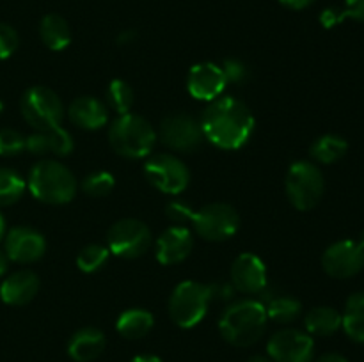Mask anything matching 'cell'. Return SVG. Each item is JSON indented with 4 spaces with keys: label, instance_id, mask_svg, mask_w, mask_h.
I'll use <instances>...</instances> for the list:
<instances>
[{
    "label": "cell",
    "instance_id": "1",
    "mask_svg": "<svg viewBox=\"0 0 364 362\" xmlns=\"http://www.w3.org/2000/svg\"><path fill=\"white\" fill-rule=\"evenodd\" d=\"M201 124L205 141L215 148L235 151L244 148L255 131V116L242 99L235 96H219L208 102L201 114Z\"/></svg>",
    "mask_w": 364,
    "mask_h": 362
},
{
    "label": "cell",
    "instance_id": "2",
    "mask_svg": "<svg viewBox=\"0 0 364 362\" xmlns=\"http://www.w3.org/2000/svg\"><path fill=\"white\" fill-rule=\"evenodd\" d=\"M267 309L259 298H244L224 309L219 332L233 346L247 348L258 343L267 330Z\"/></svg>",
    "mask_w": 364,
    "mask_h": 362
},
{
    "label": "cell",
    "instance_id": "3",
    "mask_svg": "<svg viewBox=\"0 0 364 362\" xmlns=\"http://www.w3.org/2000/svg\"><path fill=\"white\" fill-rule=\"evenodd\" d=\"M27 187L32 197L45 204H66L77 195L75 174L57 160H39L28 172Z\"/></svg>",
    "mask_w": 364,
    "mask_h": 362
},
{
    "label": "cell",
    "instance_id": "4",
    "mask_svg": "<svg viewBox=\"0 0 364 362\" xmlns=\"http://www.w3.org/2000/svg\"><path fill=\"white\" fill-rule=\"evenodd\" d=\"M156 142V131L148 119L137 114H123L109 130V144L119 156L128 160L146 158L151 155Z\"/></svg>",
    "mask_w": 364,
    "mask_h": 362
},
{
    "label": "cell",
    "instance_id": "5",
    "mask_svg": "<svg viewBox=\"0 0 364 362\" xmlns=\"http://www.w3.org/2000/svg\"><path fill=\"white\" fill-rule=\"evenodd\" d=\"M212 302V287L208 284L183 280L173 290L169 298V316L174 325L192 329L199 325Z\"/></svg>",
    "mask_w": 364,
    "mask_h": 362
},
{
    "label": "cell",
    "instance_id": "6",
    "mask_svg": "<svg viewBox=\"0 0 364 362\" xmlns=\"http://www.w3.org/2000/svg\"><path fill=\"white\" fill-rule=\"evenodd\" d=\"M284 188H287L288 201L294 208H297L299 212H309L322 201L326 180L322 170L315 163L299 160L288 169Z\"/></svg>",
    "mask_w": 364,
    "mask_h": 362
},
{
    "label": "cell",
    "instance_id": "7",
    "mask_svg": "<svg viewBox=\"0 0 364 362\" xmlns=\"http://www.w3.org/2000/svg\"><path fill=\"white\" fill-rule=\"evenodd\" d=\"M20 112L28 126L34 130H48L60 126L66 110L57 92L43 85H34L21 94Z\"/></svg>",
    "mask_w": 364,
    "mask_h": 362
},
{
    "label": "cell",
    "instance_id": "8",
    "mask_svg": "<svg viewBox=\"0 0 364 362\" xmlns=\"http://www.w3.org/2000/svg\"><path fill=\"white\" fill-rule=\"evenodd\" d=\"M191 222L198 236H201L203 240L224 241L237 234L240 227V216L237 209L228 202H212L192 213Z\"/></svg>",
    "mask_w": 364,
    "mask_h": 362
},
{
    "label": "cell",
    "instance_id": "9",
    "mask_svg": "<svg viewBox=\"0 0 364 362\" xmlns=\"http://www.w3.org/2000/svg\"><path fill=\"white\" fill-rule=\"evenodd\" d=\"M107 247L117 258L137 259L151 247V231L142 220L121 219L109 229Z\"/></svg>",
    "mask_w": 364,
    "mask_h": 362
},
{
    "label": "cell",
    "instance_id": "10",
    "mask_svg": "<svg viewBox=\"0 0 364 362\" xmlns=\"http://www.w3.org/2000/svg\"><path fill=\"white\" fill-rule=\"evenodd\" d=\"M144 176L162 194L178 195L191 183V172L181 158L171 153L149 156L144 165Z\"/></svg>",
    "mask_w": 364,
    "mask_h": 362
},
{
    "label": "cell",
    "instance_id": "11",
    "mask_svg": "<svg viewBox=\"0 0 364 362\" xmlns=\"http://www.w3.org/2000/svg\"><path fill=\"white\" fill-rule=\"evenodd\" d=\"M156 137L164 146L178 153H194L205 141L199 119L185 112L169 114L164 117Z\"/></svg>",
    "mask_w": 364,
    "mask_h": 362
},
{
    "label": "cell",
    "instance_id": "12",
    "mask_svg": "<svg viewBox=\"0 0 364 362\" xmlns=\"http://www.w3.org/2000/svg\"><path fill=\"white\" fill-rule=\"evenodd\" d=\"M267 353L272 362H311L315 357V341L299 329H283L269 339Z\"/></svg>",
    "mask_w": 364,
    "mask_h": 362
},
{
    "label": "cell",
    "instance_id": "13",
    "mask_svg": "<svg viewBox=\"0 0 364 362\" xmlns=\"http://www.w3.org/2000/svg\"><path fill=\"white\" fill-rule=\"evenodd\" d=\"M323 272L334 279H350L364 268V243L359 240H340L329 245L322 256Z\"/></svg>",
    "mask_w": 364,
    "mask_h": 362
},
{
    "label": "cell",
    "instance_id": "14",
    "mask_svg": "<svg viewBox=\"0 0 364 362\" xmlns=\"http://www.w3.org/2000/svg\"><path fill=\"white\" fill-rule=\"evenodd\" d=\"M4 252L9 261L31 265L39 261L46 252V241L39 231L28 226L11 227L4 236Z\"/></svg>",
    "mask_w": 364,
    "mask_h": 362
},
{
    "label": "cell",
    "instance_id": "15",
    "mask_svg": "<svg viewBox=\"0 0 364 362\" xmlns=\"http://www.w3.org/2000/svg\"><path fill=\"white\" fill-rule=\"evenodd\" d=\"M230 279L238 293L259 295L267 287L265 263L252 252L240 254L231 265Z\"/></svg>",
    "mask_w": 364,
    "mask_h": 362
},
{
    "label": "cell",
    "instance_id": "16",
    "mask_svg": "<svg viewBox=\"0 0 364 362\" xmlns=\"http://www.w3.org/2000/svg\"><path fill=\"white\" fill-rule=\"evenodd\" d=\"M228 82L223 67L215 62H199L191 67L187 75V91L194 99L212 102L223 96Z\"/></svg>",
    "mask_w": 364,
    "mask_h": 362
},
{
    "label": "cell",
    "instance_id": "17",
    "mask_svg": "<svg viewBox=\"0 0 364 362\" xmlns=\"http://www.w3.org/2000/svg\"><path fill=\"white\" fill-rule=\"evenodd\" d=\"M194 247L192 233L185 226H171L156 240V259L162 265H178L191 256Z\"/></svg>",
    "mask_w": 364,
    "mask_h": 362
},
{
    "label": "cell",
    "instance_id": "18",
    "mask_svg": "<svg viewBox=\"0 0 364 362\" xmlns=\"http://www.w3.org/2000/svg\"><path fill=\"white\" fill-rule=\"evenodd\" d=\"M75 149L73 137L63 126L48 128V130H36L27 137V151L36 156H63L71 155Z\"/></svg>",
    "mask_w": 364,
    "mask_h": 362
},
{
    "label": "cell",
    "instance_id": "19",
    "mask_svg": "<svg viewBox=\"0 0 364 362\" xmlns=\"http://www.w3.org/2000/svg\"><path fill=\"white\" fill-rule=\"evenodd\" d=\"M68 119L82 130H100L109 123V106L92 96H78L68 106Z\"/></svg>",
    "mask_w": 364,
    "mask_h": 362
},
{
    "label": "cell",
    "instance_id": "20",
    "mask_svg": "<svg viewBox=\"0 0 364 362\" xmlns=\"http://www.w3.org/2000/svg\"><path fill=\"white\" fill-rule=\"evenodd\" d=\"M39 291V277L32 270H18L7 275L0 284V298L7 305H25L36 298Z\"/></svg>",
    "mask_w": 364,
    "mask_h": 362
},
{
    "label": "cell",
    "instance_id": "21",
    "mask_svg": "<svg viewBox=\"0 0 364 362\" xmlns=\"http://www.w3.org/2000/svg\"><path fill=\"white\" fill-rule=\"evenodd\" d=\"M107 346L105 334L96 327H84L71 336L68 355L75 362H91L103 353Z\"/></svg>",
    "mask_w": 364,
    "mask_h": 362
},
{
    "label": "cell",
    "instance_id": "22",
    "mask_svg": "<svg viewBox=\"0 0 364 362\" xmlns=\"http://www.w3.org/2000/svg\"><path fill=\"white\" fill-rule=\"evenodd\" d=\"M39 38L48 50L60 52L70 46L71 28L60 14L50 13L43 16L41 23H39Z\"/></svg>",
    "mask_w": 364,
    "mask_h": 362
},
{
    "label": "cell",
    "instance_id": "23",
    "mask_svg": "<svg viewBox=\"0 0 364 362\" xmlns=\"http://www.w3.org/2000/svg\"><path fill=\"white\" fill-rule=\"evenodd\" d=\"M304 327L309 336H333L341 329V312L329 305H316L304 316Z\"/></svg>",
    "mask_w": 364,
    "mask_h": 362
},
{
    "label": "cell",
    "instance_id": "24",
    "mask_svg": "<svg viewBox=\"0 0 364 362\" xmlns=\"http://www.w3.org/2000/svg\"><path fill=\"white\" fill-rule=\"evenodd\" d=\"M153 325H155V318L151 312L139 307L121 312L116 322L117 332L124 339H142L151 332Z\"/></svg>",
    "mask_w": 364,
    "mask_h": 362
},
{
    "label": "cell",
    "instance_id": "25",
    "mask_svg": "<svg viewBox=\"0 0 364 362\" xmlns=\"http://www.w3.org/2000/svg\"><path fill=\"white\" fill-rule=\"evenodd\" d=\"M341 329L355 343L364 344V291L350 295L341 314Z\"/></svg>",
    "mask_w": 364,
    "mask_h": 362
},
{
    "label": "cell",
    "instance_id": "26",
    "mask_svg": "<svg viewBox=\"0 0 364 362\" xmlns=\"http://www.w3.org/2000/svg\"><path fill=\"white\" fill-rule=\"evenodd\" d=\"M348 151V142L345 141L341 135L336 133H326L322 137L316 138L315 142L309 148L311 153V158L315 162L323 163V165H331V163H336L347 155Z\"/></svg>",
    "mask_w": 364,
    "mask_h": 362
},
{
    "label": "cell",
    "instance_id": "27",
    "mask_svg": "<svg viewBox=\"0 0 364 362\" xmlns=\"http://www.w3.org/2000/svg\"><path fill=\"white\" fill-rule=\"evenodd\" d=\"M267 309V316L270 322L279 323V325H288V323L295 322L302 312V304L297 298L290 297V295H276V297H269L267 302H263Z\"/></svg>",
    "mask_w": 364,
    "mask_h": 362
},
{
    "label": "cell",
    "instance_id": "28",
    "mask_svg": "<svg viewBox=\"0 0 364 362\" xmlns=\"http://www.w3.org/2000/svg\"><path fill=\"white\" fill-rule=\"evenodd\" d=\"M27 188V181L20 172L9 167H0V206H11L18 202Z\"/></svg>",
    "mask_w": 364,
    "mask_h": 362
},
{
    "label": "cell",
    "instance_id": "29",
    "mask_svg": "<svg viewBox=\"0 0 364 362\" xmlns=\"http://www.w3.org/2000/svg\"><path fill=\"white\" fill-rule=\"evenodd\" d=\"M134 102L135 94L130 84L121 80V78H114L109 87H107V106L112 109L116 114H119V116H123V114L130 112Z\"/></svg>",
    "mask_w": 364,
    "mask_h": 362
},
{
    "label": "cell",
    "instance_id": "30",
    "mask_svg": "<svg viewBox=\"0 0 364 362\" xmlns=\"http://www.w3.org/2000/svg\"><path fill=\"white\" fill-rule=\"evenodd\" d=\"M110 251L109 247L102 243H89L80 248L77 256V266L84 273H95L105 266L109 261Z\"/></svg>",
    "mask_w": 364,
    "mask_h": 362
},
{
    "label": "cell",
    "instance_id": "31",
    "mask_svg": "<svg viewBox=\"0 0 364 362\" xmlns=\"http://www.w3.org/2000/svg\"><path fill=\"white\" fill-rule=\"evenodd\" d=\"M116 180L107 170H95V172L87 174L82 181V190L89 197H105L114 190Z\"/></svg>",
    "mask_w": 364,
    "mask_h": 362
},
{
    "label": "cell",
    "instance_id": "32",
    "mask_svg": "<svg viewBox=\"0 0 364 362\" xmlns=\"http://www.w3.org/2000/svg\"><path fill=\"white\" fill-rule=\"evenodd\" d=\"M27 149V137L13 128L0 130V156H16Z\"/></svg>",
    "mask_w": 364,
    "mask_h": 362
},
{
    "label": "cell",
    "instance_id": "33",
    "mask_svg": "<svg viewBox=\"0 0 364 362\" xmlns=\"http://www.w3.org/2000/svg\"><path fill=\"white\" fill-rule=\"evenodd\" d=\"M220 67H223V73L226 77L228 84H245L249 80V77H251L249 66L240 59H226L220 64Z\"/></svg>",
    "mask_w": 364,
    "mask_h": 362
},
{
    "label": "cell",
    "instance_id": "34",
    "mask_svg": "<svg viewBox=\"0 0 364 362\" xmlns=\"http://www.w3.org/2000/svg\"><path fill=\"white\" fill-rule=\"evenodd\" d=\"M20 45L18 32L11 25L0 23V60H6L13 55Z\"/></svg>",
    "mask_w": 364,
    "mask_h": 362
},
{
    "label": "cell",
    "instance_id": "35",
    "mask_svg": "<svg viewBox=\"0 0 364 362\" xmlns=\"http://www.w3.org/2000/svg\"><path fill=\"white\" fill-rule=\"evenodd\" d=\"M192 213H194V209H192L191 206H187L185 202H178V201L169 202L166 208V215L169 216L171 222H174V226H181V224H185L187 220H191Z\"/></svg>",
    "mask_w": 364,
    "mask_h": 362
},
{
    "label": "cell",
    "instance_id": "36",
    "mask_svg": "<svg viewBox=\"0 0 364 362\" xmlns=\"http://www.w3.org/2000/svg\"><path fill=\"white\" fill-rule=\"evenodd\" d=\"M341 18L355 21H364V0H345V7L341 9Z\"/></svg>",
    "mask_w": 364,
    "mask_h": 362
},
{
    "label": "cell",
    "instance_id": "37",
    "mask_svg": "<svg viewBox=\"0 0 364 362\" xmlns=\"http://www.w3.org/2000/svg\"><path fill=\"white\" fill-rule=\"evenodd\" d=\"M341 21H343V18H341V9H338V7H327V9L320 14V23L326 28L336 27Z\"/></svg>",
    "mask_w": 364,
    "mask_h": 362
},
{
    "label": "cell",
    "instance_id": "38",
    "mask_svg": "<svg viewBox=\"0 0 364 362\" xmlns=\"http://www.w3.org/2000/svg\"><path fill=\"white\" fill-rule=\"evenodd\" d=\"M210 287H212V298L217 297L220 298V300H228V298L233 297V293L237 291L233 284H224V286L223 284H213V286Z\"/></svg>",
    "mask_w": 364,
    "mask_h": 362
},
{
    "label": "cell",
    "instance_id": "39",
    "mask_svg": "<svg viewBox=\"0 0 364 362\" xmlns=\"http://www.w3.org/2000/svg\"><path fill=\"white\" fill-rule=\"evenodd\" d=\"M279 2L283 4L284 7H288V9L301 11V9H306V7L311 6L315 0H279Z\"/></svg>",
    "mask_w": 364,
    "mask_h": 362
},
{
    "label": "cell",
    "instance_id": "40",
    "mask_svg": "<svg viewBox=\"0 0 364 362\" xmlns=\"http://www.w3.org/2000/svg\"><path fill=\"white\" fill-rule=\"evenodd\" d=\"M315 362H348V358L345 355L336 353V351H329V353L320 355Z\"/></svg>",
    "mask_w": 364,
    "mask_h": 362
},
{
    "label": "cell",
    "instance_id": "41",
    "mask_svg": "<svg viewBox=\"0 0 364 362\" xmlns=\"http://www.w3.org/2000/svg\"><path fill=\"white\" fill-rule=\"evenodd\" d=\"M135 39H137V32L135 31H124L117 35V43H119V45H130Z\"/></svg>",
    "mask_w": 364,
    "mask_h": 362
},
{
    "label": "cell",
    "instance_id": "42",
    "mask_svg": "<svg viewBox=\"0 0 364 362\" xmlns=\"http://www.w3.org/2000/svg\"><path fill=\"white\" fill-rule=\"evenodd\" d=\"M130 362H164V361L160 357H156V355H137V357L132 358Z\"/></svg>",
    "mask_w": 364,
    "mask_h": 362
},
{
    "label": "cell",
    "instance_id": "43",
    "mask_svg": "<svg viewBox=\"0 0 364 362\" xmlns=\"http://www.w3.org/2000/svg\"><path fill=\"white\" fill-rule=\"evenodd\" d=\"M7 266H9V258L4 251H0V277L7 272Z\"/></svg>",
    "mask_w": 364,
    "mask_h": 362
},
{
    "label": "cell",
    "instance_id": "44",
    "mask_svg": "<svg viewBox=\"0 0 364 362\" xmlns=\"http://www.w3.org/2000/svg\"><path fill=\"white\" fill-rule=\"evenodd\" d=\"M6 219H4V215L0 213V241L4 240V236H6Z\"/></svg>",
    "mask_w": 364,
    "mask_h": 362
},
{
    "label": "cell",
    "instance_id": "45",
    "mask_svg": "<svg viewBox=\"0 0 364 362\" xmlns=\"http://www.w3.org/2000/svg\"><path fill=\"white\" fill-rule=\"evenodd\" d=\"M247 362H272V361H270V358H267V357H263V355H255V357L249 358Z\"/></svg>",
    "mask_w": 364,
    "mask_h": 362
},
{
    "label": "cell",
    "instance_id": "46",
    "mask_svg": "<svg viewBox=\"0 0 364 362\" xmlns=\"http://www.w3.org/2000/svg\"><path fill=\"white\" fill-rule=\"evenodd\" d=\"M2 110H4V105H2V103H0V114H2Z\"/></svg>",
    "mask_w": 364,
    "mask_h": 362
}]
</instances>
